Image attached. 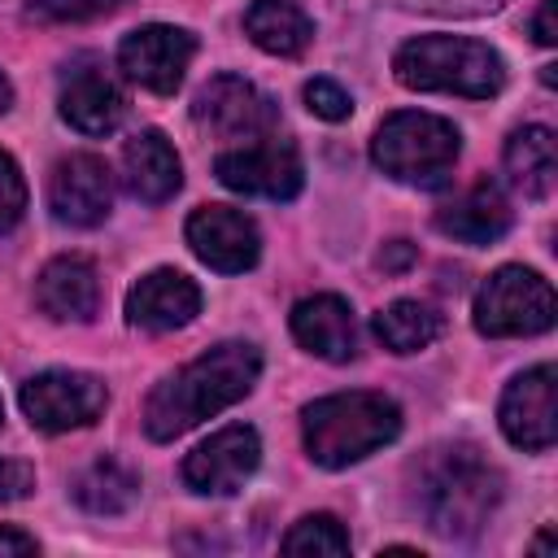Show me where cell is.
Masks as SVG:
<instances>
[{"label":"cell","mask_w":558,"mask_h":558,"mask_svg":"<svg viewBox=\"0 0 558 558\" xmlns=\"http://www.w3.org/2000/svg\"><path fill=\"white\" fill-rule=\"evenodd\" d=\"M414 262V244L410 240H392L384 253H379V266L384 270H401V266H410Z\"/></svg>","instance_id":"32"},{"label":"cell","mask_w":558,"mask_h":558,"mask_svg":"<svg viewBox=\"0 0 558 558\" xmlns=\"http://www.w3.org/2000/svg\"><path fill=\"white\" fill-rule=\"evenodd\" d=\"M401 9H423V13H453V17H480L501 9L506 0H392Z\"/></svg>","instance_id":"30"},{"label":"cell","mask_w":558,"mask_h":558,"mask_svg":"<svg viewBox=\"0 0 558 558\" xmlns=\"http://www.w3.org/2000/svg\"><path fill=\"white\" fill-rule=\"evenodd\" d=\"M475 331L506 336H541L554 327V288L545 275L527 266H497L475 292Z\"/></svg>","instance_id":"6"},{"label":"cell","mask_w":558,"mask_h":558,"mask_svg":"<svg viewBox=\"0 0 558 558\" xmlns=\"http://www.w3.org/2000/svg\"><path fill=\"white\" fill-rule=\"evenodd\" d=\"M392 74L410 92H453L488 100L506 83V61L497 48L471 35H418L397 48Z\"/></svg>","instance_id":"4"},{"label":"cell","mask_w":558,"mask_h":558,"mask_svg":"<svg viewBox=\"0 0 558 558\" xmlns=\"http://www.w3.org/2000/svg\"><path fill=\"white\" fill-rule=\"evenodd\" d=\"M0 418H4V405H0Z\"/></svg>","instance_id":"35"},{"label":"cell","mask_w":558,"mask_h":558,"mask_svg":"<svg viewBox=\"0 0 558 558\" xmlns=\"http://www.w3.org/2000/svg\"><path fill=\"white\" fill-rule=\"evenodd\" d=\"M35 536L26 532H13V527H0V554H35Z\"/></svg>","instance_id":"33"},{"label":"cell","mask_w":558,"mask_h":558,"mask_svg":"<svg viewBox=\"0 0 558 558\" xmlns=\"http://www.w3.org/2000/svg\"><path fill=\"white\" fill-rule=\"evenodd\" d=\"M201 314V288L183 270H153L126 292V318L144 331H179Z\"/></svg>","instance_id":"16"},{"label":"cell","mask_w":558,"mask_h":558,"mask_svg":"<svg viewBox=\"0 0 558 558\" xmlns=\"http://www.w3.org/2000/svg\"><path fill=\"white\" fill-rule=\"evenodd\" d=\"M458 148H462L458 126L449 118L423 113V109H397L379 122L371 140V161L397 183L440 187L453 174Z\"/></svg>","instance_id":"5"},{"label":"cell","mask_w":558,"mask_h":558,"mask_svg":"<svg viewBox=\"0 0 558 558\" xmlns=\"http://www.w3.org/2000/svg\"><path fill=\"white\" fill-rule=\"evenodd\" d=\"M510 222H514V209L497 179H475L462 196H453L436 214V227L458 244H493L510 231Z\"/></svg>","instance_id":"18"},{"label":"cell","mask_w":558,"mask_h":558,"mask_svg":"<svg viewBox=\"0 0 558 558\" xmlns=\"http://www.w3.org/2000/svg\"><path fill=\"white\" fill-rule=\"evenodd\" d=\"M554 4L558 0H541V9H536V17H532V35H536V44H554L558 39V26H554Z\"/></svg>","instance_id":"31"},{"label":"cell","mask_w":558,"mask_h":558,"mask_svg":"<svg viewBox=\"0 0 558 558\" xmlns=\"http://www.w3.org/2000/svg\"><path fill=\"white\" fill-rule=\"evenodd\" d=\"M257 462H262L257 432L248 423H231V427L214 432L209 440H201L183 458V484L205 497H227V493L244 488V480L257 471Z\"/></svg>","instance_id":"12"},{"label":"cell","mask_w":558,"mask_h":558,"mask_svg":"<svg viewBox=\"0 0 558 558\" xmlns=\"http://www.w3.org/2000/svg\"><path fill=\"white\" fill-rule=\"evenodd\" d=\"M214 174L222 187L231 192H248V196H270V201H292L305 183V166H301V153L288 135L279 131H266L240 148H227L218 153L214 161Z\"/></svg>","instance_id":"7"},{"label":"cell","mask_w":558,"mask_h":558,"mask_svg":"<svg viewBox=\"0 0 558 558\" xmlns=\"http://www.w3.org/2000/svg\"><path fill=\"white\" fill-rule=\"evenodd\" d=\"M192 118L201 131H209L218 140H257V135L275 131L279 105L257 83H248L240 74H214L196 92Z\"/></svg>","instance_id":"9"},{"label":"cell","mask_w":558,"mask_h":558,"mask_svg":"<svg viewBox=\"0 0 558 558\" xmlns=\"http://www.w3.org/2000/svg\"><path fill=\"white\" fill-rule=\"evenodd\" d=\"M262 375V353L244 340H227L205 349L196 362H187L183 371H174L170 379H161L144 405V432L153 440H174L187 427L214 418L218 410L235 405L240 397L253 392Z\"/></svg>","instance_id":"1"},{"label":"cell","mask_w":558,"mask_h":558,"mask_svg":"<svg viewBox=\"0 0 558 558\" xmlns=\"http://www.w3.org/2000/svg\"><path fill=\"white\" fill-rule=\"evenodd\" d=\"M9 100H13V87H9V78H4V74H0V113H4V109H9Z\"/></svg>","instance_id":"34"},{"label":"cell","mask_w":558,"mask_h":558,"mask_svg":"<svg viewBox=\"0 0 558 558\" xmlns=\"http://www.w3.org/2000/svg\"><path fill=\"white\" fill-rule=\"evenodd\" d=\"M440 327H445V318L432 305H423V301H392L388 310L375 314V336L392 353H418V349H427L440 336Z\"/></svg>","instance_id":"24"},{"label":"cell","mask_w":558,"mask_h":558,"mask_svg":"<svg viewBox=\"0 0 558 558\" xmlns=\"http://www.w3.org/2000/svg\"><path fill=\"white\" fill-rule=\"evenodd\" d=\"M35 305L57 323H87L100 310V279L96 266L78 253L52 257L35 279Z\"/></svg>","instance_id":"17"},{"label":"cell","mask_w":558,"mask_h":558,"mask_svg":"<svg viewBox=\"0 0 558 558\" xmlns=\"http://www.w3.org/2000/svg\"><path fill=\"white\" fill-rule=\"evenodd\" d=\"M126 113L118 83L105 74L96 57H78L61 78V118L83 135H109Z\"/></svg>","instance_id":"15"},{"label":"cell","mask_w":558,"mask_h":558,"mask_svg":"<svg viewBox=\"0 0 558 558\" xmlns=\"http://www.w3.org/2000/svg\"><path fill=\"white\" fill-rule=\"evenodd\" d=\"M501 432L510 445L527 449V453H545L558 436V384H554V366L541 362L523 375H514L501 392L497 405Z\"/></svg>","instance_id":"10"},{"label":"cell","mask_w":558,"mask_h":558,"mask_svg":"<svg viewBox=\"0 0 558 558\" xmlns=\"http://www.w3.org/2000/svg\"><path fill=\"white\" fill-rule=\"evenodd\" d=\"M244 35L270 57H301L314 39V22L292 0H253L244 9Z\"/></svg>","instance_id":"22"},{"label":"cell","mask_w":558,"mask_h":558,"mask_svg":"<svg viewBox=\"0 0 558 558\" xmlns=\"http://www.w3.org/2000/svg\"><path fill=\"white\" fill-rule=\"evenodd\" d=\"M501 501V471L475 445H436L414 462V510L445 541L475 536Z\"/></svg>","instance_id":"2"},{"label":"cell","mask_w":558,"mask_h":558,"mask_svg":"<svg viewBox=\"0 0 558 558\" xmlns=\"http://www.w3.org/2000/svg\"><path fill=\"white\" fill-rule=\"evenodd\" d=\"M506 174L514 187H523V196L532 201H545L558 183V144H554V131L532 122V126H519L510 140H506Z\"/></svg>","instance_id":"21"},{"label":"cell","mask_w":558,"mask_h":558,"mask_svg":"<svg viewBox=\"0 0 558 558\" xmlns=\"http://www.w3.org/2000/svg\"><path fill=\"white\" fill-rule=\"evenodd\" d=\"M70 493L87 514H122L140 497V475L131 466H122L118 458H96L92 466H83L74 475Z\"/></svg>","instance_id":"23"},{"label":"cell","mask_w":558,"mask_h":558,"mask_svg":"<svg viewBox=\"0 0 558 558\" xmlns=\"http://www.w3.org/2000/svg\"><path fill=\"white\" fill-rule=\"evenodd\" d=\"M283 554H327V558H340L349 554V532L336 514H305L292 523V532L283 536L279 545Z\"/></svg>","instance_id":"25"},{"label":"cell","mask_w":558,"mask_h":558,"mask_svg":"<svg viewBox=\"0 0 558 558\" xmlns=\"http://www.w3.org/2000/svg\"><path fill=\"white\" fill-rule=\"evenodd\" d=\"M292 336L327 362H349L357 353V323L344 296L336 292H318L292 305Z\"/></svg>","instance_id":"19"},{"label":"cell","mask_w":558,"mask_h":558,"mask_svg":"<svg viewBox=\"0 0 558 558\" xmlns=\"http://www.w3.org/2000/svg\"><path fill=\"white\" fill-rule=\"evenodd\" d=\"M305 105H310V113L323 118V122H344V118L353 113L349 92H344L340 83H331V78H310V83H305Z\"/></svg>","instance_id":"28"},{"label":"cell","mask_w":558,"mask_h":558,"mask_svg":"<svg viewBox=\"0 0 558 558\" xmlns=\"http://www.w3.org/2000/svg\"><path fill=\"white\" fill-rule=\"evenodd\" d=\"M183 235H187V248L218 275H244L248 266H257V253H262L257 222L231 205H201L187 218Z\"/></svg>","instance_id":"13"},{"label":"cell","mask_w":558,"mask_h":558,"mask_svg":"<svg viewBox=\"0 0 558 558\" xmlns=\"http://www.w3.org/2000/svg\"><path fill=\"white\" fill-rule=\"evenodd\" d=\"M48 209L65 227H100L113 209V174L96 153H70L52 166Z\"/></svg>","instance_id":"14"},{"label":"cell","mask_w":558,"mask_h":558,"mask_svg":"<svg viewBox=\"0 0 558 558\" xmlns=\"http://www.w3.org/2000/svg\"><path fill=\"white\" fill-rule=\"evenodd\" d=\"M122 174H126L131 196H140L144 205L170 201L179 192V183H183L179 153H174V144L161 131H140L135 140H126V148H122Z\"/></svg>","instance_id":"20"},{"label":"cell","mask_w":558,"mask_h":558,"mask_svg":"<svg viewBox=\"0 0 558 558\" xmlns=\"http://www.w3.org/2000/svg\"><path fill=\"white\" fill-rule=\"evenodd\" d=\"M31 488H35V466L22 458H0V506L22 501Z\"/></svg>","instance_id":"29"},{"label":"cell","mask_w":558,"mask_h":558,"mask_svg":"<svg viewBox=\"0 0 558 558\" xmlns=\"http://www.w3.org/2000/svg\"><path fill=\"white\" fill-rule=\"evenodd\" d=\"M401 432V410L384 392H331L305 405L301 436L318 466H349L384 449Z\"/></svg>","instance_id":"3"},{"label":"cell","mask_w":558,"mask_h":558,"mask_svg":"<svg viewBox=\"0 0 558 558\" xmlns=\"http://www.w3.org/2000/svg\"><path fill=\"white\" fill-rule=\"evenodd\" d=\"M126 0H26V17L44 26H65V22H96Z\"/></svg>","instance_id":"26"},{"label":"cell","mask_w":558,"mask_h":558,"mask_svg":"<svg viewBox=\"0 0 558 558\" xmlns=\"http://www.w3.org/2000/svg\"><path fill=\"white\" fill-rule=\"evenodd\" d=\"M109 388L87 371H39L22 384V414L39 432H74L105 414Z\"/></svg>","instance_id":"8"},{"label":"cell","mask_w":558,"mask_h":558,"mask_svg":"<svg viewBox=\"0 0 558 558\" xmlns=\"http://www.w3.org/2000/svg\"><path fill=\"white\" fill-rule=\"evenodd\" d=\"M26 214V179L17 170V161L0 148V235H9Z\"/></svg>","instance_id":"27"},{"label":"cell","mask_w":558,"mask_h":558,"mask_svg":"<svg viewBox=\"0 0 558 558\" xmlns=\"http://www.w3.org/2000/svg\"><path fill=\"white\" fill-rule=\"evenodd\" d=\"M192 52H196V35H192V31L153 22V26L131 31V35L118 44V70H122L131 83H140V87H148V92H157V96H170V92L183 83Z\"/></svg>","instance_id":"11"}]
</instances>
